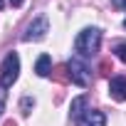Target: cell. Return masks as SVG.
I'll return each mask as SVG.
<instances>
[{
	"label": "cell",
	"instance_id": "cell-6",
	"mask_svg": "<svg viewBox=\"0 0 126 126\" xmlns=\"http://www.w3.org/2000/svg\"><path fill=\"white\" fill-rule=\"evenodd\" d=\"M109 96L116 101H126V77H114L109 82Z\"/></svg>",
	"mask_w": 126,
	"mask_h": 126
},
{
	"label": "cell",
	"instance_id": "cell-16",
	"mask_svg": "<svg viewBox=\"0 0 126 126\" xmlns=\"http://www.w3.org/2000/svg\"><path fill=\"white\" fill-rule=\"evenodd\" d=\"M3 5H5V0H0V10H3Z\"/></svg>",
	"mask_w": 126,
	"mask_h": 126
},
{
	"label": "cell",
	"instance_id": "cell-1",
	"mask_svg": "<svg viewBox=\"0 0 126 126\" xmlns=\"http://www.w3.org/2000/svg\"><path fill=\"white\" fill-rule=\"evenodd\" d=\"M99 47H101V30L99 27H84L74 40V49L79 57H92L99 52Z\"/></svg>",
	"mask_w": 126,
	"mask_h": 126
},
{
	"label": "cell",
	"instance_id": "cell-12",
	"mask_svg": "<svg viewBox=\"0 0 126 126\" xmlns=\"http://www.w3.org/2000/svg\"><path fill=\"white\" fill-rule=\"evenodd\" d=\"M3 109H5V89L0 87V116H3Z\"/></svg>",
	"mask_w": 126,
	"mask_h": 126
},
{
	"label": "cell",
	"instance_id": "cell-13",
	"mask_svg": "<svg viewBox=\"0 0 126 126\" xmlns=\"http://www.w3.org/2000/svg\"><path fill=\"white\" fill-rule=\"evenodd\" d=\"M111 5L119 8V10H126V0H111Z\"/></svg>",
	"mask_w": 126,
	"mask_h": 126
},
{
	"label": "cell",
	"instance_id": "cell-5",
	"mask_svg": "<svg viewBox=\"0 0 126 126\" xmlns=\"http://www.w3.org/2000/svg\"><path fill=\"white\" fill-rule=\"evenodd\" d=\"M77 126H106V116L99 109H84L77 116Z\"/></svg>",
	"mask_w": 126,
	"mask_h": 126
},
{
	"label": "cell",
	"instance_id": "cell-4",
	"mask_svg": "<svg viewBox=\"0 0 126 126\" xmlns=\"http://www.w3.org/2000/svg\"><path fill=\"white\" fill-rule=\"evenodd\" d=\"M47 32H49V22H47V17L42 15V17H35V20L27 25V30L22 32V40H25V42H37V40H42Z\"/></svg>",
	"mask_w": 126,
	"mask_h": 126
},
{
	"label": "cell",
	"instance_id": "cell-3",
	"mask_svg": "<svg viewBox=\"0 0 126 126\" xmlns=\"http://www.w3.org/2000/svg\"><path fill=\"white\" fill-rule=\"evenodd\" d=\"M67 67H69V77H72V82L77 84V87H87L89 82H92V72H89V64L77 54V57H72L69 62H67Z\"/></svg>",
	"mask_w": 126,
	"mask_h": 126
},
{
	"label": "cell",
	"instance_id": "cell-14",
	"mask_svg": "<svg viewBox=\"0 0 126 126\" xmlns=\"http://www.w3.org/2000/svg\"><path fill=\"white\" fill-rule=\"evenodd\" d=\"M22 3H25V0H10V5H13V8H20Z\"/></svg>",
	"mask_w": 126,
	"mask_h": 126
},
{
	"label": "cell",
	"instance_id": "cell-17",
	"mask_svg": "<svg viewBox=\"0 0 126 126\" xmlns=\"http://www.w3.org/2000/svg\"><path fill=\"white\" fill-rule=\"evenodd\" d=\"M124 27H126V20H124Z\"/></svg>",
	"mask_w": 126,
	"mask_h": 126
},
{
	"label": "cell",
	"instance_id": "cell-2",
	"mask_svg": "<svg viewBox=\"0 0 126 126\" xmlns=\"http://www.w3.org/2000/svg\"><path fill=\"white\" fill-rule=\"evenodd\" d=\"M20 77V57L17 52H8L5 59H3V67H0V87L3 89H10Z\"/></svg>",
	"mask_w": 126,
	"mask_h": 126
},
{
	"label": "cell",
	"instance_id": "cell-15",
	"mask_svg": "<svg viewBox=\"0 0 126 126\" xmlns=\"http://www.w3.org/2000/svg\"><path fill=\"white\" fill-rule=\"evenodd\" d=\"M5 126H15V121H5Z\"/></svg>",
	"mask_w": 126,
	"mask_h": 126
},
{
	"label": "cell",
	"instance_id": "cell-11",
	"mask_svg": "<svg viewBox=\"0 0 126 126\" xmlns=\"http://www.w3.org/2000/svg\"><path fill=\"white\" fill-rule=\"evenodd\" d=\"M32 106H35V99H32V96H25V99L20 101V109H22V114H25V116H30Z\"/></svg>",
	"mask_w": 126,
	"mask_h": 126
},
{
	"label": "cell",
	"instance_id": "cell-10",
	"mask_svg": "<svg viewBox=\"0 0 126 126\" xmlns=\"http://www.w3.org/2000/svg\"><path fill=\"white\" fill-rule=\"evenodd\" d=\"M114 54L124 62V64H126V40H119V42L114 45Z\"/></svg>",
	"mask_w": 126,
	"mask_h": 126
},
{
	"label": "cell",
	"instance_id": "cell-7",
	"mask_svg": "<svg viewBox=\"0 0 126 126\" xmlns=\"http://www.w3.org/2000/svg\"><path fill=\"white\" fill-rule=\"evenodd\" d=\"M35 74L37 77H49L52 74V59L49 54H40L37 62H35Z\"/></svg>",
	"mask_w": 126,
	"mask_h": 126
},
{
	"label": "cell",
	"instance_id": "cell-9",
	"mask_svg": "<svg viewBox=\"0 0 126 126\" xmlns=\"http://www.w3.org/2000/svg\"><path fill=\"white\" fill-rule=\"evenodd\" d=\"M84 106H87V96H77V99L72 101V116L77 119V116L84 111Z\"/></svg>",
	"mask_w": 126,
	"mask_h": 126
},
{
	"label": "cell",
	"instance_id": "cell-8",
	"mask_svg": "<svg viewBox=\"0 0 126 126\" xmlns=\"http://www.w3.org/2000/svg\"><path fill=\"white\" fill-rule=\"evenodd\" d=\"M52 77H54L57 82H72V77H69V67H67V64H59V67H54Z\"/></svg>",
	"mask_w": 126,
	"mask_h": 126
}]
</instances>
